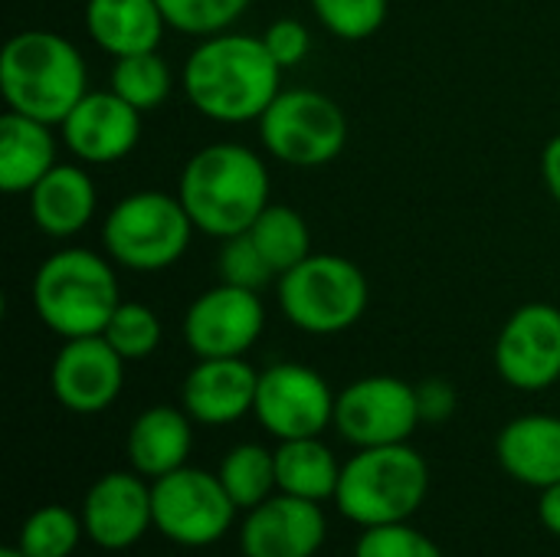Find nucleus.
<instances>
[{
	"mask_svg": "<svg viewBox=\"0 0 560 557\" xmlns=\"http://www.w3.org/2000/svg\"><path fill=\"white\" fill-rule=\"evenodd\" d=\"M82 53L52 30H23L0 53V92L10 112L46 125L62 118L89 92Z\"/></svg>",
	"mask_w": 560,
	"mask_h": 557,
	"instance_id": "7ed1b4c3",
	"label": "nucleus"
},
{
	"mask_svg": "<svg viewBox=\"0 0 560 557\" xmlns=\"http://www.w3.org/2000/svg\"><path fill=\"white\" fill-rule=\"evenodd\" d=\"M541 181L560 207V135H555L541 151Z\"/></svg>",
	"mask_w": 560,
	"mask_h": 557,
	"instance_id": "c9c22d12",
	"label": "nucleus"
},
{
	"mask_svg": "<svg viewBox=\"0 0 560 557\" xmlns=\"http://www.w3.org/2000/svg\"><path fill=\"white\" fill-rule=\"evenodd\" d=\"M282 66L266 49L262 36L213 33L184 62V92L190 105L220 125L259 121L272 105Z\"/></svg>",
	"mask_w": 560,
	"mask_h": 557,
	"instance_id": "f257e3e1",
	"label": "nucleus"
},
{
	"mask_svg": "<svg viewBox=\"0 0 560 557\" xmlns=\"http://www.w3.org/2000/svg\"><path fill=\"white\" fill-rule=\"evenodd\" d=\"M194 230L177 194L138 190L105 213L102 246L112 263L131 272H161L187 253Z\"/></svg>",
	"mask_w": 560,
	"mask_h": 557,
	"instance_id": "423d86ee",
	"label": "nucleus"
},
{
	"mask_svg": "<svg viewBox=\"0 0 560 557\" xmlns=\"http://www.w3.org/2000/svg\"><path fill=\"white\" fill-rule=\"evenodd\" d=\"M430 492L427 460L410 443L368 446L341 466L335 502L361 529L410 522Z\"/></svg>",
	"mask_w": 560,
	"mask_h": 557,
	"instance_id": "39448f33",
	"label": "nucleus"
},
{
	"mask_svg": "<svg viewBox=\"0 0 560 557\" xmlns=\"http://www.w3.org/2000/svg\"><path fill=\"white\" fill-rule=\"evenodd\" d=\"M154 529L184 548H203L220 542L236 515L233 499L226 496L220 476H210L194 466H180L151 486Z\"/></svg>",
	"mask_w": 560,
	"mask_h": 557,
	"instance_id": "1a4fd4ad",
	"label": "nucleus"
},
{
	"mask_svg": "<svg viewBox=\"0 0 560 557\" xmlns=\"http://www.w3.org/2000/svg\"><path fill=\"white\" fill-rule=\"evenodd\" d=\"M315 20L338 39L358 43L374 36L387 20V0H308Z\"/></svg>",
	"mask_w": 560,
	"mask_h": 557,
	"instance_id": "7c9ffc66",
	"label": "nucleus"
},
{
	"mask_svg": "<svg viewBox=\"0 0 560 557\" xmlns=\"http://www.w3.org/2000/svg\"><path fill=\"white\" fill-rule=\"evenodd\" d=\"M538 519H541V525H545L551 535H558L560 538V483L548 486V489H541V499H538Z\"/></svg>",
	"mask_w": 560,
	"mask_h": 557,
	"instance_id": "e433bc0d",
	"label": "nucleus"
},
{
	"mask_svg": "<svg viewBox=\"0 0 560 557\" xmlns=\"http://www.w3.org/2000/svg\"><path fill=\"white\" fill-rule=\"evenodd\" d=\"M125 384V358L102 338H69L52 358V397L72 414H102Z\"/></svg>",
	"mask_w": 560,
	"mask_h": 557,
	"instance_id": "4468645a",
	"label": "nucleus"
},
{
	"mask_svg": "<svg viewBox=\"0 0 560 557\" xmlns=\"http://www.w3.org/2000/svg\"><path fill=\"white\" fill-rule=\"evenodd\" d=\"M220 483L236 509H256L272 492H279L276 479V453L259 443H240L233 446L220 463Z\"/></svg>",
	"mask_w": 560,
	"mask_h": 557,
	"instance_id": "a878e982",
	"label": "nucleus"
},
{
	"mask_svg": "<svg viewBox=\"0 0 560 557\" xmlns=\"http://www.w3.org/2000/svg\"><path fill=\"white\" fill-rule=\"evenodd\" d=\"M262 43H266V49L272 53V59H276L282 69H292V66H299V62L308 56V49H312V33H308V26H305L302 20L282 16V20H276V23L266 26Z\"/></svg>",
	"mask_w": 560,
	"mask_h": 557,
	"instance_id": "72a5a7b5",
	"label": "nucleus"
},
{
	"mask_svg": "<svg viewBox=\"0 0 560 557\" xmlns=\"http://www.w3.org/2000/svg\"><path fill=\"white\" fill-rule=\"evenodd\" d=\"M266 151L292 167L331 164L348 144V118L335 98L315 89H289L259 118Z\"/></svg>",
	"mask_w": 560,
	"mask_h": 557,
	"instance_id": "6e6552de",
	"label": "nucleus"
},
{
	"mask_svg": "<svg viewBox=\"0 0 560 557\" xmlns=\"http://www.w3.org/2000/svg\"><path fill=\"white\" fill-rule=\"evenodd\" d=\"M171 85H174L171 66L161 59L158 49L118 56L112 66V92L121 95L128 105H135L141 115L164 105L171 95Z\"/></svg>",
	"mask_w": 560,
	"mask_h": 557,
	"instance_id": "bb28decb",
	"label": "nucleus"
},
{
	"mask_svg": "<svg viewBox=\"0 0 560 557\" xmlns=\"http://www.w3.org/2000/svg\"><path fill=\"white\" fill-rule=\"evenodd\" d=\"M495 368L515 391H545L560 381V309L528 302L509 315L495 341Z\"/></svg>",
	"mask_w": 560,
	"mask_h": 557,
	"instance_id": "ddd939ff",
	"label": "nucleus"
},
{
	"mask_svg": "<svg viewBox=\"0 0 560 557\" xmlns=\"http://www.w3.org/2000/svg\"><path fill=\"white\" fill-rule=\"evenodd\" d=\"M177 197L200 233L230 240L269 207V171L253 148L217 141L184 164Z\"/></svg>",
	"mask_w": 560,
	"mask_h": 557,
	"instance_id": "f03ea898",
	"label": "nucleus"
},
{
	"mask_svg": "<svg viewBox=\"0 0 560 557\" xmlns=\"http://www.w3.org/2000/svg\"><path fill=\"white\" fill-rule=\"evenodd\" d=\"M85 30L108 56L158 49L167 20L158 0H85Z\"/></svg>",
	"mask_w": 560,
	"mask_h": 557,
	"instance_id": "412c9836",
	"label": "nucleus"
},
{
	"mask_svg": "<svg viewBox=\"0 0 560 557\" xmlns=\"http://www.w3.org/2000/svg\"><path fill=\"white\" fill-rule=\"evenodd\" d=\"M66 148L85 164H115L128 158L141 138V112L121 95L85 92L82 102L62 118Z\"/></svg>",
	"mask_w": 560,
	"mask_h": 557,
	"instance_id": "2eb2a0df",
	"label": "nucleus"
},
{
	"mask_svg": "<svg viewBox=\"0 0 560 557\" xmlns=\"http://www.w3.org/2000/svg\"><path fill=\"white\" fill-rule=\"evenodd\" d=\"M259 292L220 282L200 292L184 315V341L197 358H243L262 335Z\"/></svg>",
	"mask_w": 560,
	"mask_h": 557,
	"instance_id": "f8f14e48",
	"label": "nucleus"
},
{
	"mask_svg": "<svg viewBox=\"0 0 560 557\" xmlns=\"http://www.w3.org/2000/svg\"><path fill=\"white\" fill-rule=\"evenodd\" d=\"M102 338L125 358V361H141L158 351L161 345V318L154 309L141 302H118L112 312Z\"/></svg>",
	"mask_w": 560,
	"mask_h": 557,
	"instance_id": "c85d7f7f",
	"label": "nucleus"
},
{
	"mask_svg": "<svg viewBox=\"0 0 560 557\" xmlns=\"http://www.w3.org/2000/svg\"><path fill=\"white\" fill-rule=\"evenodd\" d=\"M335 394L328 381L305 364H272L259 371L256 387V420L279 443L318 437L328 423H335Z\"/></svg>",
	"mask_w": 560,
	"mask_h": 557,
	"instance_id": "9b49d317",
	"label": "nucleus"
},
{
	"mask_svg": "<svg viewBox=\"0 0 560 557\" xmlns=\"http://www.w3.org/2000/svg\"><path fill=\"white\" fill-rule=\"evenodd\" d=\"M0 557H26V555H23L20 548H3V552H0Z\"/></svg>",
	"mask_w": 560,
	"mask_h": 557,
	"instance_id": "4c0bfd02",
	"label": "nucleus"
},
{
	"mask_svg": "<svg viewBox=\"0 0 560 557\" xmlns=\"http://www.w3.org/2000/svg\"><path fill=\"white\" fill-rule=\"evenodd\" d=\"M154 525L151 486L131 473L102 476L82 506V529L92 545L105 552H125Z\"/></svg>",
	"mask_w": 560,
	"mask_h": 557,
	"instance_id": "f3484780",
	"label": "nucleus"
},
{
	"mask_svg": "<svg viewBox=\"0 0 560 557\" xmlns=\"http://www.w3.org/2000/svg\"><path fill=\"white\" fill-rule=\"evenodd\" d=\"M253 236V243L259 246V253L266 256V263L272 266L276 279L282 272H289L292 266H299L302 259L312 256V233L308 223L299 210L285 207V204H269L253 227L246 230Z\"/></svg>",
	"mask_w": 560,
	"mask_h": 557,
	"instance_id": "393cba45",
	"label": "nucleus"
},
{
	"mask_svg": "<svg viewBox=\"0 0 560 557\" xmlns=\"http://www.w3.org/2000/svg\"><path fill=\"white\" fill-rule=\"evenodd\" d=\"M354 557H443L440 545L407 522L364 529L354 545Z\"/></svg>",
	"mask_w": 560,
	"mask_h": 557,
	"instance_id": "473e14b6",
	"label": "nucleus"
},
{
	"mask_svg": "<svg viewBox=\"0 0 560 557\" xmlns=\"http://www.w3.org/2000/svg\"><path fill=\"white\" fill-rule=\"evenodd\" d=\"M190 446V414L177 407H148L128 430V460L141 476L151 479L187 466Z\"/></svg>",
	"mask_w": 560,
	"mask_h": 557,
	"instance_id": "5701e85b",
	"label": "nucleus"
},
{
	"mask_svg": "<svg viewBox=\"0 0 560 557\" xmlns=\"http://www.w3.org/2000/svg\"><path fill=\"white\" fill-rule=\"evenodd\" d=\"M243 557H246V555H243Z\"/></svg>",
	"mask_w": 560,
	"mask_h": 557,
	"instance_id": "58836bf2",
	"label": "nucleus"
},
{
	"mask_svg": "<svg viewBox=\"0 0 560 557\" xmlns=\"http://www.w3.org/2000/svg\"><path fill=\"white\" fill-rule=\"evenodd\" d=\"M217 266H220V282L253 289V292H259L266 282L276 279L272 266L266 263V256L259 253V246L253 243L249 233H236V236L223 240Z\"/></svg>",
	"mask_w": 560,
	"mask_h": 557,
	"instance_id": "2f4dec72",
	"label": "nucleus"
},
{
	"mask_svg": "<svg viewBox=\"0 0 560 557\" xmlns=\"http://www.w3.org/2000/svg\"><path fill=\"white\" fill-rule=\"evenodd\" d=\"M56 164L52 125L7 108L0 118V190L30 194Z\"/></svg>",
	"mask_w": 560,
	"mask_h": 557,
	"instance_id": "4be33fe9",
	"label": "nucleus"
},
{
	"mask_svg": "<svg viewBox=\"0 0 560 557\" xmlns=\"http://www.w3.org/2000/svg\"><path fill=\"white\" fill-rule=\"evenodd\" d=\"M502 469L535 489L560 483V417L525 414L502 427L495 440Z\"/></svg>",
	"mask_w": 560,
	"mask_h": 557,
	"instance_id": "6ab92c4d",
	"label": "nucleus"
},
{
	"mask_svg": "<svg viewBox=\"0 0 560 557\" xmlns=\"http://www.w3.org/2000/svg\"><path fill=\"white\" fill-rule=\"evenodd\" d=\"M282 315L308 335H338L368 312V276L358 263L335 253H312L279 276Z\"/></svg>",
	"mask_w": 560,
	"mask_h": 557,
	"instance_id": "0eeeda50",
	"label": "nucleus"
},
{
	"mask_svg": "<svg viewBox=\"0 0 560 557\" xmlns=\"http://www.w3.org/2000/svg\"><path fill=\"white\" fill-rule=\"evenodd\" d=\"M253 0H158L171 30L187 36H213L230 30Z\"/></svg>",
	"mask_w": 560,
	"mask_h": 557,
	"instance_id": "c756f323",
	"label": "nucleus"
},
{
	"mask_svg": "<svg viewBox=\"0 0 560 557\" xmlns=\"http://www.w3.org/2000/svg\"><path fill=\"white\" fill-rule=\"evenodd\" d=\"M118 279L105 256L66 246L46 256L33 276L36 318L62 341L102 335L118 309Z\"/></svg>",
	"mask_w": 560,
	"mask_h": 557,
	"instance_id": "20e7f679",
	"label": "nucleus"
},
{
	"mask_svg": "<svg viewBox=\"0 0 560 557\" xmlns=\"http://www.w3.org/2000/svg\"><path fill=\"white\" fill-rule=\"evenodd\" d=\"M30 217L39 233L69 240L95 217V184L79 164H56L30 194Z\"/></svg>",
	"mask_w": 560,
	"mask_h": 557,
	"instance_id": "aec40b11",
	"label": "nucleus"
},
{
	"mask_svg": "<svg viewBox=\"0 0 560 557\" xmlns=\"http://www.w3.org/2000/svg\"><path fill=\"white\" fill-rule=\"evenodd\" d=\"M259 371L246 358H200L184 378L180 401L190 420L226 427L256 407Z\"/></svg>",
	"mask_w": 560,
	"mask_h": 557,
	"instance_id": "a211bd4d",
	"label": "nucleus"
},
{
	"mask_svg": "<svg viewBox=\"0 0 560 557\" xmlns=\"http://www.w3.org/2000/svg\"><path fill=\"white\" fill-rule=\"evenodd\" d=\"M82 532V515L66 506H43L23 522L16 548L26 557H69Z\"/></svg>",
	"mask_w": 560,
	"mask_h": 557,
	"instance_id": "cd10ccee",
	"label": "nucleus"
},
{
	"mask_svg": "<svg viewBox=\"0 0 560 557\" xmlns=\"http://www.w3.org/2000/svg\"><path fill=\"white\" fill-rule=\"evenodd\" d=\"M276 479H279V492L285 496L325 502V499H335L338 492L341 466L318 437L282 440L276 450Z\"/></svg>",
	"mask_w": 560,
	"mask_h": 557,
	"instance_id": "b1692460",
	"label": "nucleus"
},
{
	"mask_svg": "<svg viewBox=\"0 0 560 557\" xmlns=\"http://www.w3.org/2000/svg\"><path fill=\"white\" fill-rule=\"evenodd\" d=\"M417 401H420V417L427 423H440L446 417H453L456 410V391L446 384V381H423L417 387Z\"/></svg>",
	"mask_w": 560,
	"mask_h": 557,
	"instance_id": "f704fd0d",
	"label": "nucleus"
},
{
	"mask_svg": "<svg viewBox=\"0 0 560 557\" xmlns=\"http://www.w3.org/2000/svg\"><path fill=\"white\" fill-rule=\"evenodd\" d=\"M328 522L318 502L299 496H269L262 506L249 509L240 542L246 557H315L325 545Z\"/></svg>",
	"mask_w": 560,
	"mask_h": 557,
	"instance_id": "dca6fc26",
	"label": "nucleus"
},
{
	"mask_svg": "<svg viewBox=\"0 0 560 557\" xmlns=\"http://www.w3.org/2000/svg\"><path fill=\"white\" fill-rule=\"evenodd\" d=\"M420 423L417 387L390 374L361 378L335 401V427L358 450L407 443Z\"/></svg>",
	"mask_w": 560,
	"mask_h": 557,
	"instance_id": "9d476101",
	"label": "nucleus"
}]
</instances>
